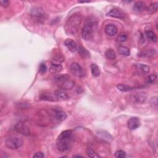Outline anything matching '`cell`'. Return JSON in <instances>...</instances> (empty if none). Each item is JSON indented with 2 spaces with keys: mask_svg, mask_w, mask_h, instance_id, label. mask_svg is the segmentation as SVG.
<instances>
[{
  "mask_svg": "<svg viewBox=\"0 0 158 158\" xmlns=\"http://www.w3.org/2000/svg\"><path fill=\"white\" fill-rule=\"evenodd\" d=\"M78 51H79V54H80V56L83 58H88L90 57V54L89 51L87 50V49H85L83 46H79Z\"/></svg>",
  "mask_w": 158,
  "mask_h": 158,
  "instance_id": "25",
  "label": "cell"
},
{
  "mask_svg": "<svg viewBox=\"0 0 158 158\" xmlns=\"http://www.w3.org/2000/svg\"><path fill=\"white\" fill-rule=\"evenodd\" d=\"M90 1H79V3H89Z\"/></svg>",
  "mask_w": 158,
  "mask_h": 158,
  "instance_id": "39",
  "label": "cell"
},
{
  "mask_svg": "<svg viewBox=\"0 0 158 158\" xmlns=\"http://www.w3.org/2000/svg\"><path fill=\"white\" fill-rule=\"evenodd\" d=\"M15 130L24 135H29L30 134V130L26 124L22 122L18 123L15 125Z\"/></svg>",
  "mask_w": 158,
  "mask_h": 158,
  "instance_id": "11",
  "label": "cell"
},
{
  "mask_svg": "<svg viewBox=\"0 0 158 158\" xmlns=\"http://www.w3.org/2000/svg\"><path fill=\"white\" fill-rule=\"evenodd\" d=\"M115 156L118 158H124L126 157V153L123 150H119L115 153Z\"/></svg>",
  "mask_w": 158,
  "mask_h": 158,
  "instance_id": "33",
  "label": "cell"
},
{
  "mask_svg": "<svg viewBox=\"0 0 158 158\" xmlns=\"http://www.w3.org/2000/svg\"><path fill=\"white\" fill-rule=\"evenodd\" d=\"M56 145L57 149L61 152L67 151L71 148L72 145V137L57 138Z\"/></svg>",
  "mask_w": 158,
  "mask_h": 158,
  "instance_id": "4",
  "label": "cell"
},
{
  "mask_svg": "<svg viewBox=\"0 0 158 158\" xmlns=\"http://www.w3.org/2000/svg\"><path fill=\"white\" fill-rule=\"evenodd\" d=\"M64 45L68 48L69 50L72 53H75L78 51L79 46L76 41L73 40L71 38L66 39L64 41Z\"/></svg>",
  "mask_w": 158,
  "mask_h": 158,
  "instance_id": "10",
  "label": "cell"
},
{
  "mask_svg": "<svg viewBox=\"0 0 158 158\" xmlns=\"http://www.w3.org/2000/svg\"><path fill=\"white\" fill-rule=\"evenodd\" d=\"M50 114L56 120L59 121H63L68 118V115L64 111L59 108H54L50 110Z\"/></svg>",
  "mask_w": 158,
  "mask_h": 158,
  "instance_id": "8",
  "label": "cell"
},
{
  "mask_svg": "<svg viewBox=\"0 0 158 158\" xmlns=\"http://www.w3.org/2000/svg\"><path fill=\"white\" fill-rule=\"evenodd\" d=\"M69 78H70V76L68 74H57L53 77V81L54 84L57 85L62 81L67 79H69Z\"/></svg>",
  "mask_w": 158,
  "mask_h": 158,
  "instance_id": "18",
  "label": "cell"
},
{
  "mask_svg": "<svg viewBox=\"0 0 158 158\" xmlns=\"http://www.w3.org/2000/svg\"><path fill=\"white\" fill-rule=\"evenodd\" d=\"M134 67L137 72L141 75H146L149 72V71H150V68H149V66L143 64H140V63L136 64H135Z\"/></svg>",
  "mask_w": 158,
  "mask_h": 158,
  "instance_id": "14",
  "label": "cell"
},
{
  "mask_svg": "<svg viewBox=\"0 0 158 158\" xmlns=\"http://www.w3.org/2000/svg\"><path fill=\"white\" fill-rule=\"evenodd\" d=\"M73 157H82V156H80V155H74V156H73Z\"/></svg>",
  "mask_w": 158,
  "mask_h": 158,
  "instance_id": "38",
  "label": "cell"
},
{
  "mask_svg": "<svg viewBox=\"0 0 158 158\" xmlns=\"http://www.w3.org/2000/svg\"><path fill=\"white\" fill-rule=\"evenodd\" d=\"M44 157L45 155L42 152H37L33 156V157H35V158H43Z\"/></svg>",
  "mask_w": 158,
  "mask_h": 158,
  "instance_id": "36",
  "label": "cell"
},
{
  "mask_svg": "<svg viewBox=\"0 0 158 158\" xmlns=\"http://www.w3.org/2000/svg\"><path fill=\"white\" fill-rule=\"evenodd\" d=\"M24 144L23 140L18 137H10L5 141L6 147L11 149H18L22 146Z\"/></svg>",
  "mask_w": 158,
  "mask_h": 158,
  "instance_id": "5",
  "label": "cell"
},
{
  "mask_svg": "<svg viewBox=\"0 0 158 158\" xmlns=\"http://www.w3.org/2000/svg\"><path fill=\"white\" fill-rule=\"evenodd\" d=\"M156 54V51L154 49H146L145 51H143L139 53L138 56L140 57H151L154 56Z\"/></svg>",
  "mask_w": 158,
  "mask_h": 158,
  "instance_id": "21",
  "label": "cell"
},
{
  "mask_svg": "<svg viewBox=\"0 0 158 158\" xmlns=\"http://www.w3.org/2000/svg\"><path fill=\"white\" fill-rule=\"evenodd\" d=\"M97 24L98 21L96 18L93 17V16L88 18L86 24L82 30V38L85 40H89L92 38L95 27L97 26Z\"/></svg>",
  "mask_w": 158,
  "mask_h": 158,
  "instance_id": "2",
  "label": "cell"
},
{
  "mask_svg": "<svg viewBox=\"0 0 158 158\" xmlns=\"http://www.w3.org/2000/svg\"><path fill=\"white\" fill-rule=\"evenodd\" d=\"M145 34L146 37L148 38V39L151 41H153V42H156L157 41V35H156L155 33L154 32H153L151 30H145Z\"/></svg>",
  "mask_w": 158,
  "mask_h": 158,
  "instance_id": "23",
  "label": "cell"
},
{
  "mask_svg": "<svg viewBox=\"0 0 158 158\" xmlns=\"http://www.w3.org/2000/svg\"><path fill=\"white\" fill-rule=\"evenodd\" d=\"M54 94L57 100H59V99H60V100H66V99H68L70 98L69 95L64 90L62 89L56 90L54 92Z\"/></svg>",
  "mask_w": 158,
  "mask_h": 158,
  "instance_id": "17",
  "label": "cell"
},
{
  "mask_svg": "<svg viewBox=\"0 0 158 158\" xmlns=\"http://www.w3.org/2000/svg\"><path fill=\"white\" fill-rule=\"evenodd\" d=\"M47 66L45 63H41L39 66V72L41 74H44L47 71Z\"/></svg>",
  "mask_w": 158,
  "mask_h": 158,
  "instance_id": "34",
  "label": "cell"
},
{
  "mask_svg": "<svg viewBox=\"0 0 158 158\" xmlns=\"http://www.w3.org/2000/svg\"><path fill=\"white\" fill-rule=\"evenodd\" d=\"M1 4L3 7H7V6H9L10 5V2L7 0H1Z\"/></svg>",
  "mask_w": 158,
  "mask_h": 158,
  "instance_id": "37",
  "label": "cell"
},
{
  "mask_svg": "<svg viewBox=\"0 0 158 158\" xmlns=\"http://www.w3.org/2000/svg\"><path fill=\"white\" fill-rule=\"evenodd\" d=\"M70 71L74 76L79 78L84 77L86 73L85 69L77 62H73L71 64Z\"/></svg>",
  "mask_w": 158,
  "mask_h": 158,
  "instance_id": "7",
  "label": "cell"
},
{
  "mask_svg": "<svg viewBox=\"0 0 158 158\" xmlns=\"http://www.w3.org/2000/svg\"><path fill=\"white\" fill-rule=\"evenodd\" d=\"M98 137L104 140V141H111L112 140V137L111 135L109 134V133H107L105 131H99V132L98 133Z\"/></svg>",
  "mask_w": 158,
  "mask_h": 158,
  "instance_id": "20",
  "label": "cell"
},
{
  "mask_svg": "<svg viewBox=\"0 0 158 158\" xmlns=\"http://www.w3.org/2000/svg\"><path fill=\"white\" fill-rule=\"evenodd\" d=\"M157 7H158V3H151L147 7L146 12H147V13H148L149 14H153L157 11Z\"/></svg>",
  "mask_w": 158,
  "mask_h": 158,
  "instance_id": "24",
  "label": "cell"
},
{
  "mask_svg": "<svg viewBox=\"0 0 158 158\" xmlns=\"http://www.w3.org/2000/svg\"><path fill=\"white\" fill-rule=\"evenodd\" d=\"M62 68V65L60 64H56V63H52L51 64L50 68H49V72L51 73H57L61 71Z\"/></svg>",
  "mask_w": 158,
  "mask_h": 158,
  "instance_id": "22",
  "label": "cell"
},
{
  "mask_svg": "<svg viewBox=\"0 0 158 158\" xmlns=\"http://www.w3.org/2000/svg\"><path fill=\"white\" fill-rule=\"evenodd\" d=\"M105 56L109 60H114L116 58L115 52L112 49H109L105 52Z\"/></svg>",
  "mask_w": 158,
  "mask_h": 158,
  "instance_id": "29",
  "label": "cell"
},
{
  "mask_svg": "<svg viewBox=\"0 0 158 158\" xmlns=\"http://www.w3.org/2000/svg\"><path fill=\"white\" fill-rule=\"evenodd\" d=\"M128 39V35L125 32H122L118 37V41L120 43L125 42Z\"/></svg>",
  "mask_w": 158,
  "mask_h": 158,
  "instance_id": "32",
  "label": "cell"
},
{
  "mask_svg": "<svg viewBox=\"0 0 158 158\" xmlns=\"http://www.w3.org/2000/svg\"><path fill=\"white\" fill-rule=\"evenodd\" d=\"M58 87H60V88L64 90H71L75 85L74 82L69 79H67L61 82H60V84H57Z\"/></svg>",
  "mask_w": 158,
  "mask_h": 158,
  "instance_id": "9",
  "label": "cell"
},
{
  "mask_svg": "<svg viewBox=\"0 0 158 158\" xmlns=\"http://www.w3.org/2000/svg\"><path fill=\"white\" fill-rule=\"evenodd\" d=\"M39 98L41 100H43V101H57V99L54 93L44 92V93H42L40 95Z\"/></svg>",
  "mask_w": 158,
  "mask_h": 158,
  "instance_id": "12",
  "label": "cell"
},
{
  "mask_svg": "<svg viewBox=\"0 0 158 158\" xmlns=\"http://www.w3.org/2000/svg\"><path fill=\"white\" fill-rule=\"evenodd\" d=\"M81 22L82 18L80 15L73 14L71 15L64 26L65 32L70 35H76L79 31Z\"/></svg>",
  "mask_w": 158,
  "mask_h": 158,
  "instance_id": "1",
  "label": "cell"
},
{
  "mask_svg": "<svg viewBox=\"0 0 158 158\" xmlns=\"http://www.w3.org/2000/svg\"><path fill=\"white\" fill-rule=\"evenodd\" d=\"M147 99V95L143 91H139L134 93H132L129 96L130 102L137 104H141L144 103Z\"/></svg>",
  "mask_w": 158,
  "mask_h": 158,
  "instance_id": "6",
  "label": "cell"
},
{
  "mask_svg": "<svg viewBox=\"0 0 158 158\" xmlns=\"http://www.w3.org/2000/svg\"><path fill=\"white\" fill-rule=\"evenodd\" d=\"M104 31L107 35L109 37H113L118 34V29L115 25L112 24H109L106 26L104 28Z\"/></svg>",
  "mask_w": 158,
  "mask_h": 158,
  "instance_id": "13",
  "label": "cell"
},
{
  "mask_svg": "<svg viewBox=\"0 0 158 158\" xmlns=\"http://www.w3.org/2000/svg\"><path fill=\"white\" fill-rule=\"evenodd\" d=\"M117 88L121 91H122V92H127V91H130L135 89L134 87L129 86V85H124V84L118 85Z\"/></svg>",
  "mask_w": 158,
  "mask_h": 158,
  "instance_id": "27",
  "label": "cell"
},
{
  "mask_svg": "<svg viewBox=\"0 0 158 158\" xmlns=\"http://www.w3.org/2000/svg\"><path fill=\"white\" fill-rule=\"evenodd\" d=\"M118 53H119V54L124 56H128L130 55L129 49L127 47L123 46H121L119 48Z\"/></svg>",
  "mask_w": 158,
  "mask_h": 158,
  "instance_id": "30",
  "label": "cell"
},
{
  "mask_svg": "<svg viewBox=\"0 0 158 158\" xmlns=\"http://www.w3.org/2000/svg\"><path fill=\"white\" fill-rule=\"evenodd\" d=\"M86 154L88 157H91V158H98L99 157V156L95 152L93 149L90 148H88L86 149Z\"/></svg>",
  "mask_w": 158,
  "mask_h": 158,
  "instance_id": "31",
  "label": "cell"
},
{
  "mask_svg": "<svg viewBox=\"0 0 158 158\" xmlns=\"http://www.w3.org/2000/svg\"><path fill=\"white\" fill-rule=\"evenodd\" d=\"M150 104L154 109H157V96H155L151 99V100L150 101Z\"/></svg>",
  "mask_w": 158,
  "mask_h": 158,
  "instance_id": "35",
  "label": "cell"
},
{
  "mask_svg": "<svg viewBox=\"0 0 158 158\" xmlns=\"http://www.w3.org/2000/svg\"><path fill=\"white\" fill-rule=\"evenodd\" d=\"M30 16L35 22L43 24L46 19V14L45 11L40 7H34L30 10Z\"/></svg>",
  "mask_w": 158,
  "mask_h": 158,
  "instance_id": "3",
  "label": "cell"
},
{
  "mask_svg": "<svg viewBox=\"0 0 158 158\" xmlns=\"http://www.w3.org/2000/svg\"><path fill=\"white\" fill-rule=\"evenodd\" d=\"M91 72L94 77H98L100 75V70L96 64H92L91 65Z\"/></svg>",
  "mask_w": 158,
  "mask_h": 158,
  "instance_id": "28",
  "label": "cell"
},
{
  "mask_svg": "<svg viewBox=\"0 0 158 158\" xmlns=\"http://www.w3.org/2000/svg\"><path fill=\"white\" fill-rule=\"evenodd\" d=\"M145 3L143 1H138L135 3L134 6V10L137 12H141L145 10Z\"/></svg>",
  "mask_w": 158,
  "mask_h": 158,
  "instance_id": "19",
  "label": "cell"
},
{
  "mask_svg": "<svg viewBox=\"0 0 158 158\" xmlns=\"http://www.w3.org/2000/svg\"><path fill=\"white\" fill-rule=\"evenodd\" d=\"M157 75L156 73H151L145 79V83L146 84L151 85L153 84L157 80Z\"/></svg>",
  "mask_w": 158,
  "mask_h": 158,
  "instance_id": "26",
  "label": "cell"
},
{
  "mask_svg": "<svg viewBox=\"0 0 158 158\" xmlns=\"http://www.w3.org/2000/svg\"><path fill=\"white\" fill-rule=\"evenodd\" d=\"M106 15L109 17L118 18V19H123L124 18V14L123 12L120 10L118 8H114L112 9L110 11L108 12Z\"/></svg>",
  "mask_w": 158,
  "mask_h": 158,
  "instance_id": "15",
  "label": "cell"
},
{
  "mask_svg": "<svg viewBox=\"0 0 158 158\" xmlns=\"http://www.w3.org/2000/svg\"><path fill=\"white\" fill-rule=\"evenodd\" d=\"M141 125L140 121L138 118H132L128 121L127 126L130 130H135L140 127Z\"/></svg>",
  "mask_w": 158,
  "mask_h": 158,
  "instance_id": "16",
  "label": "cell"
}]
</instances>
